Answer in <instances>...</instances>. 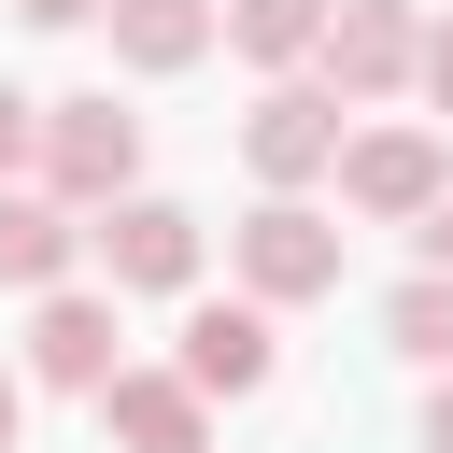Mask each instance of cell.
Wrapping results in <instances>:
<instances>
[{
    "label": "cell",
    "instance_id": "cell-16",
    "mask_svg": "<svg viewBox=\"0 0 453 453\" xmlns=\"http://www.w3.org/2000/svg\"><path fill=\"white\" fill-rule=\"evenodd\" d=\"M411 241H425V269H439V283H453V184H439V212H425V226H411Z\"/></svg>",
    "mask_w": 453,
    "mask_h": 453
},
{
    "label": "cell",
    "instance_id": "cell-10",
    "mask_svg": "<svg viewBox=\"0 0 453 453\" xmlns=\"http://www.w3.org/2000/svg\"><path fill=\"white\" fill-rule=\"evenodd\" d=\"M71 255H85V226H71L42 184H0V283H14V297H57Z\"/></svg>",
    "mask_w": 453,
    "mask_h": 453
},
{
    "label": "cell",
    "instance_id": "cell-13",
    "mask_svg": "<svg viewBox=\"0 0 453 453\" xmlns=\"http://www.w3.org/2000/svg\"><path fill=\"white\" fill-rule=\"evenodd\" d=\"M382 340H396L411 368H453V283H439V269H411V283L382 297Z\"/></svg>",
    "mask_w": 453,
    "mask_h": 453
},
{
    "label": "cell",
    "instance_id": "cell-4",
    "mask_svg": "<svg viewBox=\"0 0 453 453\" xmlns=\"http://www.w3.org/2000/svg\"><path fill=\"white\" fill-rule=\"evenodd\" d=\"M411 42H425L411 0H326V28H311V85H326L340 113H368V99L411 85Z\"/></svg>",
    "mask_w": 453,
    "mask_h": 453
},
{
    "label": "cell",
    "instance_id": "cell-2",
    "mask_svg": "<svg viewBox=\"0 0 453 453\" xmlns=\"http://www.w3.org/2000/svg\"><path fill=\"white\" fill-rule=\"evenodd\" d=\"M340 241H354V226H326L311 198H255V212L226 226V269H241L255 311H297V297H340Z\"/></svg>",
    "mask_w": 453,
    "mask_h": 453
},
{
    "label": "cell",
    "instance_id": "cell-6",
    "mask_svg": "<svg viewBox=\"0 0 453 453\" xmlns=\"http://www.w3.org/2000/svg\"><path fill=\"white\" fill-rule=\"evenodd\" d=\"M241 170H255L269 198H311V184L340 170V99H326V85H269V99L241 113Z\"/></svg>",
    "mask_w": 453,
    "mask_h": 453
},
{
    "label": "cell",
    "instance_id": "cell-18",
    "mask_svg": "<svg viewBox=\"0 0 453 453\" xmlns=\"http://www.w3.org/2000/svg\"><path fill=\"white\" fill-rule=\"evenodd\" d=\"M14 439H28V382L0 368V453H14Z\"/></svg>",
    "mask_w": 453,
    "mask_h": 453
},
{
    "label": "cell",
    "instance_id": "cell-8",
    "mask_svg": "<svg viewBox=\"0 0 453 453\" xmlns=\"http://www.w3.org/2000/svg\"><path fill=\"white\" fill-rule=\"evenodd\" d=\"M127 354H113V297H85V283H57L42 311H28V382H57V396H99Z\"/></svg>",
    "mask_w": 453,
    "mask_h": 453
},
{
    "label": "cell",
    "instance_id": "cell-5",
    "mask_svg": "<svg viewBox=\"0 0 453 453\" xmlns=\"http://www.w3.org/2000/svg\"><path fill=\"white\" fill-rule=\"evenodd\" d=\"M326 184H340V212H368V226H425L453 170H439L425 127H340V170H326Z\"/></svg>",
    "mask_w": 453,
    "mask_h": 453
},
{
    "label": "cell",
    "instance_id": "cell-17",
    "mask_svg": "<svg viewBox=\"0 0 453 453\" xmlns=\"http://www.w3.org/2000/svg\"><path fill=\"white\" fill-rule=\"evenodd\" d=\"M14 14H28V28H85L99 0H14Z\"/></svg>",
    "mask_w": 453,
    "mask_h": 453
},
{
    "label": "cell",
    "instance_id": "cell-19",
    "mask_svg": "<svg viewBox=\"0 0 453 453\" xmlns=\"http://www.w3.org/2000/svg\"><path fill=\"white\" fill-rule=\"evenodd\" d=\"M425 453H453V368H439V396H425Z\"/></svg>",
    "mask_w": 453,
    "mask_h": 453
},
{
    "label": "cell",
    "instance_id": "cell-14",
    "mask_svg": "<svg viewBox=\"0 0 453 453\" xmlns=\"http://www.w3.org/2000/svg\"><path fill=\"white\" fill-rule=\"evenodd\" d=\"M411 85H425V99L453 113V14H425V42H411Z\"/></svg>",
    "mask_w": 453,
    "mask_h": 453
},
{
    "label": "cell",
    "instance_id": "cell-9",
    "mask_svg": "<svg viewBox=\"0 0 453 453\" xmlns=\"http://www.w3.org/2000/svg\"><path fill=\"white\" fill-rule=\"evenodd\" d=\"M99 439L113 453H212V396H184L170 368H113L99 382Z\"/></svg>",
    "mask_w": 453,
    "mask_h": 453
},
{
    "label": "cell",
    "instance_id": "cell-15",
    "mask_svg": "<svg viewBox=\"0 0 453 453\" xmlns=\"http://www.w3.org/2000/svg\"><path fill=\"white\" fill-rule=\"evenodd\" d=\"M28 127H42V99H28V85H0V184L28 170Z\"/></svg>",
    "mask_w": 453,
    "mask_h": 453
},
{
    "label": "cell",
    "instance_id": "cell-11",
    "mask_svg": "<svg viewBox=\"0 0 453 453\" xmlns=\"http://www.w3.org/2000/svg\"><path fill=\"white\" fill-rule=\"evenodd\" d=\"M99 28H113V57H127L142 85L212 57V0H99Z\"/></svg>",
    "mask_w": 453,
    "mask_h": 453
},
{
    "label": "cell",
    "instance_id": "cell-3",
    "mask_svg": "<svg viewBox=\"0 0 453 453\" xmlns=\"http://www.w3.org/2000/svg\"><path fill=\"white\" fill-rule=\"evenodd\" d=\"M85 255L113 269V297H184V283H198V255H212V226H198L184 198L127 184L113 212H85Z\"/></svg>",
    "mask_w": 453,
    "mask_h": 453
},
{
    "label": "cell",
    "instance_id": "cell-12",
    "mask_svg": "<svg viewBox=\"0 0 453 453\" xmlns=\"http://www.w3.org/2000/svg\"><path fill=\"white\" fill-rule=\"evenodd\" d=\"M311 28H326V0H226L212 14V42H241L255 71H311Z\"/></svg>",
    "mask_w": 453,
    "mask_h": 453
},
{
    "label": "cell",
    "instance_id": "cell-1",
    "mask_svg": "<svg viewBox=\"0 0 453 453\" xmlns=\"http://www.w3.org/2000/svg\"><path fill=\"white\" fill-rule=\"evenodd\" d=\"M28 170H42V198L85 226V212H113L127 184H142V113L113 99V85H85V99H42V127H28Z\"/></svg>",
    "mask_w": 453,
    "mask_h": 453
},
{
    "label": "cell",
    "instance_id": "cell-7",
    "mask_svg": "<svg viewBox=\"0 0 453 453\" xmlns=\"http://www.w3.org/2000/svg\"><path fill=\"white\" fill-rule=\"evenodd\" d=\"M269 368H283V340H269L255 297H198L184 311V354H170L184 396H269Z\"/></svg>",
    "mask_w": 453,
    "mask_h": 453
}]
</instances>
